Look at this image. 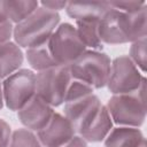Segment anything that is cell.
I'll return each instance as SVG.
<instances>
[{
  "mask_svg": "<svg viewBox=\"0 0 147 147\" xmlns=\"http://www.w3.org/2000/svg\"><path fill=\"white\" fill-rule=\"evenodd\" d=\"M144 79L145 77L139 72L131 59L127 55H122L111 62L107 85L114 95L125 94L137 91Z\"/></svg>",
  "mask_w": 147,
  "mask_h": 147,
  "instance_id": "9",
  "label": "cell"
},
{
  "mask_svg": "<svg viewBox=\"0 0 147 147\" xmlns=\"http://www.w3.org/2000/svg\"><path fill=\"white\" fill-rule=\"evenodd\" d=\"M141 147H146V144H145V145H144V146H141Z\"/></svg>",
  "mask_w": 147,
  "mask_h": 147,
  "instance_id": "28",
  "label": "cell"
},
{
  "mask_svg": "<svg viewBox=\"0 0 147 147\" xmlns=\"http://www.w3.org/2000/svg\"><path fill=\"white\" fill-rule=\"evenodd\" d=\"M110 9V2H67L65 6L68 16L76 21L101 20Z\"/></svg>",
  "mask_w": 147,
  "mask_h": 147,
  "instance_id": "14",
  "label": "cell"
},
{
  "mask_svg": "<svg viewBox=\"0 0 147 147\" xmlns=\"http://www.w3.org/2000/svg\"><path fill=\"white\" fill-rule=\"evenodd\" d=\"M26 59L30 65L38 71H42L53 67H56V62L54 61L52 53L49 51L48 40L41 45L36 47H31L26 49Z\"/></svg>",
  "mask_w": 147,
  "mask_h": 147,
  "instance_id": "17",
  "label": "cell"
},
{
  "mask_svg": "<svg viewBox=\"0 0 147 147\" xmlns=\"http://www.w3.org/2000/svg\"><path fill=\"white\" fill-rule=\"evenodd\" d=\"M49 51L57 65H70L85 51L86 46L70 23H62L48 39Z\"/></svg>",
  "mask_w": 147,
  "mask_h": 147,
  "instance_id": "7",
  "label": "cell"
},
{
  "mask_svg": "<svg viewBox=\"0 0 147 147\" xmlns=\"http://www.w3.org/2000/svg\"><path fill=\"white\" fill-rule=\"evenodd\" d=\"M146 5L134 13H124L111 7L99 22L100 40L116 45L146 38Z\"/></svg>",
  "mask_w": 147,
  "mask_h": 147,
  "instance_id": "1",
  "label": "cell"
},
{
  "mask_svg": "<svg viewBox=\"0 0 147 147\" xmlns=\"http://www.w3.org/2000/svg\"><path fill=\"white\" fill-rule=\"evenodd\" d=\"M77 22V33L83 44L86 47H91L92 51L102 48V42L99 37V22L100 20H83Z\"/></svg>",
  "mask_w": 147,
  "mask_h": 147,
  "instance_id": "16",
  "label": "cell"
},
{
  "mask_svg": "<svg viewBox=\"0 0 147 147\" xmlns=\"http://www.w3.org/2000/svg\"><path fill=\"white\" fill-rule=\"evenodd\" d=\"M23 63V53L14 41L0 44V79L16 72Z\"/></svg>",
  "mask_w": 147,
  "mask_h": 147,
  "instance_id": "15",
  "label": "cell"
},
{
  "mask_svg": "<svg viewBox=\"0 0 147 147\" xmlns=\"http://www.w3.org/2000/svg\"><path fill=\"white\" fill-rule=\"evenodd\" d=\"M8 15H7V10H6V1L0 0V23H5L8 22Z\"/></svg>",
  "mask_w": 147,
  "mask_h": 147,
  "instance_id": "26",
  "label": "cell"
},
{
  "mask_svg": "<svg viewBox=\"0 0 147 147\" xmlns=\"http://www.w3.org/2000/svg\"><path fill=\"white\" fill-rule=\"evenodd\" d=\"M61 147H87V145L86 141L80 136H75L70 141H68Z\"/></svg>",
  "mask_w": 147,
  "mask_h": 147,
  "instance_id": "25",
  "label": "cell"
},
{
  "mask_svg": "<svg viewBox=\"0 0 147 147\" xmlns=\"http://www.w3.org/2000/svg\"><path fill=\"white\" fill-rule=\"evenodd\" d=\"M146 46H147V41L146 38H141L137 41L132 42V46L130 48V59L131 61L136 64V67L140 68L144 72L146 71Z\"/></svg>",
  "mask_w": 147,
  "mask_h": 147,
  "instance_id": "20",
  "label": "cell"
},
{
  "mask_svg": "<svg viewBox=\"0 0 147 147\" xmlns=\"http://www.w3.org/2000/svg\"><path fill=\"white\" fill-rule=\"evenodd\" d=\"M110 65V59L106 53L85 51L69 65V71L72 79L83 82L92 88H101L107 85Z\"/></svg>",
  "mask_w": 147,
  "mask_h": 147,
  "instance_id": "5",
  "label": "cell"
},
{
  "mask_svg": "<svg viewBox=\"0 0 147 147\" xmlns=\"http://www.w3.org/2000/svg\"><path fill=\"white\" fill-rule=\"evenodd\" d=\"M76 134L72 124L65 116L54 113L45 127L38 131V139L45 147H61Z\"/></svg>",
  "mask_w": 147,
  "mask_h": 147,
  "instance_id": "10",
  "label": "cell"
},
{
  "mask_svg": "<svg viewBox=\"0 0 147 147\" xmlns=\"http://www.w3.org/2000/svg\"><path fill=\"white\" fill-rule=\"evenodd\" d=\"M146 144L142 132L132 126L113 129L106 137V147H141Z\"/></svg>",
  "mask_w": 147,
  "mask_h": 147,
  "instance_id": "13",
  "label": "cell"
},
{
  "mask_svg": "<svg viewBox=\"0 0 147 147\" xmlns=\"http://www.w3.org/2000/svg\"><path fill=\"white\" fill-rule=\"evenodd\" d=\"M39 7L38 1L28 0V1H6V10L8 18L11 23H20L31 15Z\"/></svg>",
  "mask_w": 147,
  "mask_h": 147,
  "instance_id": "18",
  "label": "cell"
},
{
  "mask_svg": "<svg viewBox=\"0 0 147 147\" xmlns=\"http://www.w3.org/2000/svg\"><path fill=\"white\" fill-rule=\"evenodd\" d=\"M60 23L57 11L38 7L25 20L13 28V37L17 46L24 48L36 47L46 42Z\"/></svg>",
  "mask_w": 147,
  "mask_h": 147,
  "instance_id": "3",
  "label": "cell"
},
{
  "mask_svg": "<svg viewBox=\"0 0 147 147\" xmlns=\"http://www.w3.org/2000/svg\"><path fill=\"white\" fill-rule=\"evenodd\" d=\"M101 106L90 85L76 79L71 80L64 99V115L76 132L80 133L90 124Z\"/></svg>",
  "mask_w": 147,
  "mask_h": 147,
  "instance_id": "2",
  "label": "cell"
},
{
  "mask_svg": "<svg viewBox=\"0 0 147 147\" xmlns=\"http://www.w3.org/2000/svg\"><path fill=\"white\" fill-rule=\"evenodd\" d=\"M111 127H113L111 117L107 110V107L102 105L98 110L96 115L94 116V118L79 134L85 141L99 142L108 136Z\"/></svg>",
  "mask_w": 147,
  "mask_h": 147,
  "instance_id": "12",
  "label": "cell"
},
{
  "mask_svg": "<svg viewBox=\"0 0 147 147\" xmlns=\"http://www.w3.org/2000/svg\"><path fill=\"white\" fill-rule=\"evenodd\" d=\"M8 147H42L38 137L28 129H18L13 132Z\"/></svg>",
  "mask_w": 147,
  "mask_h": 147,
  "instance_id": "19",
  "label": "cell"
},
{
  "mask_svg": "<svg viewBox=\"0 0 147 147\" xmlns=\"http://www.w3.org/2000/svg\"><path fill=\"white\" fill-rule=\"evenodd\" d=\"M54 114L53 107L34 94L20 110L18 119L29 130L39 131L47 125Z\"/></svg>",
  "mask_w": 147,
  "mask_h": 147,
  "instance_id": "11",
  "label": "cell"
},
{
  "mask_svg": "<svg viewBox=\"0 0 147 147\" xmlns=\"http://www.w3.org/2000/svg\"><path fill=\"white\" fill-rule=\"evenodd\" d=\"M10 140V126L0 118V147H8Z\"/></svg>",
  "mask_w": 147,
  "mask_h": 147,
  "instance_id": "22",
  "label": "cell"
},
{
  "mask_svg": "<svg viewBox=\"0 0 147 147\" xmlns=\"http://www.w3.org/2000/svg\"><path fill=\"white\" fill-rule=\"evenodd\" d=\"M146 78L140 87L131 93L115 94L108 103L107 110L116 124L138 127L146 118Z\"/></svg>",
  "mask_w": 147,
  "mask_h": 147,
  "instance_id": "4",
  "label": "cell"
},
{
  "mask_svg": "<svg viewBox=\"0 0 147 147\" xmlns=\"http://www.w3.org/2000/svg\"><path fill=\"white\" fill-rule=\"evenodd\" d=\"M69 65H56L36 75V94L52 107L64 102L68 87L71 83Z\"/></svg>",
  "mask_w": 147,
  "mask_h": 147,
  "instance_id": "6",
  "label": "cell"
},
{
  "mask_svg": "<svg viewBox=\"0 0 147 147\" xmlns=\"http://www.w3.org/2000/svg\"><path fill=\"white\" fill-rule=\"evenodd\" d=\"M41 7L53 10V11H57L60 9H64L67 6L65 1H41Z\"/></svg>",
  "mask_w": 147,
  "mask_h": 147,
  "instance_id": "24",
  "label": "cell"
},
{
  "mask_svg": "<svg viewBox=\"0 0 147 147\" xmlns=\"http://www.w3.org/2000/svg\"><path fill=\"white\" fill-rule=\"evenodd\" d=\"M13 34V24L10 21L0 23V44L9 41Z\"/></svg>",
  "mask_w": 147,
  "mask_h": 147,
  "instance_id": "23",
  "label": "cell"
},
{
  "mask_svg": "<svg viewBox=\"0 0 147 147\" xmlns=\"http://www.w3.org/2000/svg\"><path fill=\"white\" fill-rule=\"evenodd\" d=\"M3 106V94H2V86H1V83H0V110Z\"/></svg>",
  "mask_w": 147,
  "mask_h": 147,
  "instance_id": "27",
  "label": "cell"
},
{
  "mask_svg": "<svg viewBox=\"0 0 147 147\" xmlns=\"http://www.w3.org/2000/svg\"><path fill=\"white\" fill-rule=\"evenodd\" d=\"M2 94L6 106L18 111L36 94V75L29 69H20L8 76L2 83Z\"/></svg>",
  "mask_w": 147,
  "mask_h": 147,
  "instance_id": "8",
  "label": "cell"
},
{
  "mask_svg": "<svg viewBox=\"0 0 147 147\" xmlns=\"http://www.w3.org/2000/svg\"><path fill=\"white\" fill-rule=\"evenodd\" d=\"M145 1H115L110 2V6L117 10L124 13H134L145 6Z\"/></svg>",
  "mask_w": 147,
  "mask_h": 147,
  "instance_id": "21",
  "label": "cell"
}]
</instances>
